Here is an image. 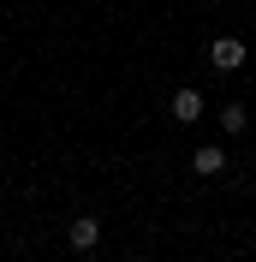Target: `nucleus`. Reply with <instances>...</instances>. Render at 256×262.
<instances>
[{
  "label": "nucleus",
  "instance_id": "f03ea898",
  "mask_svg": "<svg viewBox=\"0 0 256 262\" xmlns=\"http://www.w3.org/2000/svg\"><path fill=\"white\" fill-rule=\"evenodd\" d=\"M66 245L78 250V256H90V250L101 245V221H96V214H78V221L66 227Z\"/></svg>",
  "mask_w": 256,
  "mask_h": 262
},
{
  "label": "nucleus",
  "instance_id": "20e7f679",
  "mask_svg": "<svg viewBox=\"0 0 256 262\" xmlns=\"http://www.w3.org/2000/svg\"><path fill=\"white\" fill-rule=\"evenodd\" d=\"M191 173H203V179H215V173H226V149H215V143L191 149Z\"/></svg>",
  "mask_w": 256,
  "mask_h": 262
},
{
  "label": "nucleus",
  "instance_id": "39448f33",
  "mask_svg": "<svg viewBox=\"0 0 256 262\" xmlns=\"http://www.w3.org/2000/svg\"><path fill=\"white\" fill-rule=\"evenodd\" d=\"M221 125L232 131V137H239V131L250 125V107H244V101H226V107H221Z\"/></svg>",
  "mask_w": 256,
  "mask_h": 262
},
{
  "label": "nucleus",
  "instance_id": "f257e3e1",
  "mask_svg": "<svg viewBox=\"0 0 256 262\" xmlns=\"http://www.w3.org/2000/svg\"><path fill=\"white\" fill-rule=\"evenodd\" d=\"M167 114H173L179 125H197V119L208 114V101H203V90H197V83H185V90H173V101H167Z\"/></svg>",
  "mask_w": 256,
  "mask_h": 262
},
{
  "label": "nucleus",
  "instance_id": "7ed1b4c3",
  "mask_svg": "<svg viewBox=\"0 0 256 262\" xmlns=\"http://www.w3.org/2000/svg\"><path fill=\"white\" fill-rule=\"evenodd\" d=\"M208 66H215V72H239L244 66V42L239 36H215V42H208Z\"/></svg>",
  "mask_w": 256,
  "mask_h": 262
}]
</instances>
